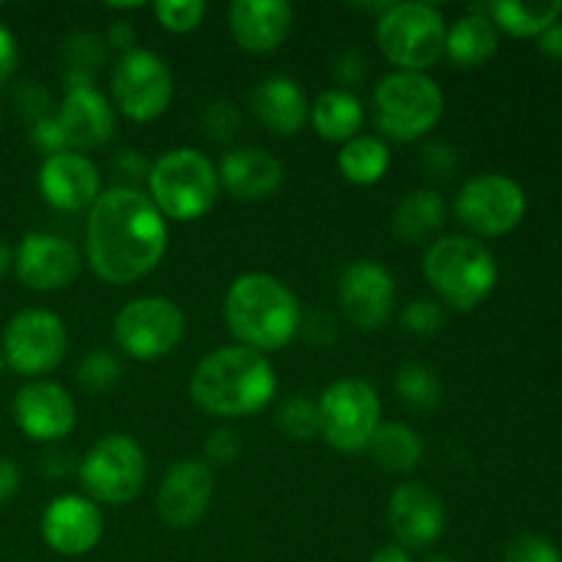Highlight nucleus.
<instances>
[{
  "instance_id": "bb28decb",
  "label": "nucleus",
  "mask_w": 562,
  "mask_h": 562,
  "mask_svg": "<svg viewBox=\"0 0 562 562\" xmlns=\"http://www.w3.org/2000/svg\"><path fill=\"white\" fill-rule=\"evenodd\" d=\"M311 124L322 140L329 143H349L351 137L360 135L366 124V110L362 102L346 88H333V91L318 93L311 108Z\"/></svg>"
},
{
  "instance_id": "423d86ee",
  "label": "nucleus",
  "mask_w": 562,
  "mask_h": 562,
  "mask_svg": "<svg viewBox=\"0 0 562 562\" xmlns=\"http://www.w3.org/2000/svg\"><path fill=\"white\" fill-rule=\"evenodd\" d=\"M445 113V93L426 71H393L373 91L376 126L398 143L426 137Z\"/></svg>"
},
{
  "instance_id": "c85d7f7f",
  "label": "nucleus",
  "mask_w": 562,
  "mask_h": 562,
  "mask_svg": "<svg viewBox=\"0 0 562 562\" xmlns=\"http://www.w3.org/2000/svg\"><path fill=\"white\" fill-rule=\"evenodd\" d=\"M488 20L497 31L510 33V36L530 38L541 36L552 25H558L562 14L560 0H538V3H521V0H494L486 5Z\"/></svg>"
},
{
  "instance_id": "1a4fd4ad",
  "label": "nucleus",
  "mask_w": 562,
  "mask_h": 562,
  "mask_svg": "<svg viewBox=\"0 0 562 562\" xmlns=\"http://www.w3.org/2000/svg\"><path fill=\"white\" fill-rule=\"evenodd\" d=\"M316 404L324 439L335 450L344 453L368 450L382 423V401L371 384L362 379H338L324 390Z\"/></svg>"
},
{
  "instance_id": "7ed1b4c3",
  "label": "nucleus",
  "mask_w": 562,
  "mask_h": 562,
  "mask_svg": "<svg viewBox=\"0 0 562 562\" xmlns=\"http://www.w3.org/2000/svg\"><path fill=\"white\" fill-rule=\"evenodd\" d=\"M225 324L236 344L256 351H278L296 338L302 307L294 291L267 272H247L225 294Z\"/></svg>"
},
{
  "instance_id": "f3484780",
  "label": "nucleus",
  "mask_w": 562,
  "mask_h": 562,
  "mask_svg": "<svg viewBox=\"0 0 562 562\" xmlns=\"http://www.w3.org/2000/svg\"><path fill=\"white\" fill-rule=\"evenodd\" d=\"M214 497V475L206 461L181 459L165 472L159 486V519L173 530H190L206 516Z\"/></svg>"
},
{
  "instance_id": "393cba45",
  "label": "nucleus",
  "mask_w": 562,
  "mask_h": 562,
  "mask_svg": "<svg viewBox=\"0 0 562 562\" xmlns=\"http://www.w3.org/2000/svg\"><path fill=\"white\" fill-rule=\"evenodd\" d=\"M499 49V31L488 20L486 5L472 9L461 20L448 27L445 38V55L461 69H475V66L488 64Z\"/></svg>"
},
{
  "instance_id": "20e7f679",
  "label": "nucleus",
  "mask_w": 562,
  "mask_h": 562,
  "mask_svg": "<svg viewBox=\"0 0 562 562\" xmlns=\"http://www.w3.org/2000/svg\"><path fill=\"white\" fill-rule=\"evenodd\" d=\"M423 272L445 305L475 311L499 280L497 258L472 236H442L426 247Z\"/></svg>"
},
{
  "instance_id": "a211bd4d",
  "label": "nucleus",
  "mask_w": 562,
  "mask_h": 562,
  "mask_svg": "<svg viewBox=\"0 0 562 562\" xmlns=\"http://www.w3.org/2000/svg\"><path fill=\"white\" fill-rule=\"evenodd\" d=\"M42 536L53 552L64 558H82L102 541L104 516L93 499L82 494H64L44 510Z\"/></svg>"
},
{
  "instance_id": "f257e3e1",
  "label": "nucleus",
  "mask_w": 562,
  "mask_h": 562,
  "mask_svg": "<svg viewBox=\"0 0 562 562\" xmlns=\"http://www.w3.org/2000/svg\"><path fill=\"white\" fill-rule=\"evenodd\" d=\"M86 252L104 283H135L151 274L168 252V220L146 192L132 187L104 190L88 212Z\"/></svg>"
},
{
  "instance_id": "c9c22d12",
  "label": "nucleus",
  "mask_w": 562,
  "mask_h": 562,
  "mask_svg": "<svg viewBox=\"0 0 562 562\" xmlns=\"http://www.w3.org/2000/svg\"><path fill=\"white\" fill-rule=\"evenodd\" d=\"M401 324L409 335L417 338H434V335L442 333L445 327V311L439 302L434 300H415L404 307L401 313Z\"/></svg>"
},
{
  "instance_id": "a18cd8bd",
  "label": "nucleus",
  "mask_w": 562,
  "mask_h": 562,
  "mask_svg": "<svg viewBox=\"0 0 562 562\" xmlns=\"http://www.w3.org/2000/svg\"><path fill=\"white\" fill-rule=\"evenodd\" d=\"M541 53L549 58H562V25H552L541 33Z\"/></svg>"
},
{
  "instance_id": "4be33fe9",
  "label": "nucleus",
  "mask_w": 562,
  "mask_h": 562,
  "mask_svg": "<svg viewBox=\"0 0 562 562\" xmlns=\"http://www.w3.org/2000/svg\"><path fill=\"white\" fill-rule=\"evenodd\" d=\"M294 9L285 0H234L228 9L231 36L247 53H272L289 38Z\"/></svg>"
},
{
  "instance_id": "0eeeda50",
  "label": "nucleus",
  "mask_w": 562,
  "mask_h": 562,
  "mask_svg": "<svg viewBox=\"0 0 562 562\" xmlns=\"http://www.w3.org/2000/svg\"><path fill=\"white\" fill-rule=\"evenodd\" d=\"M448 25L431 3H390L376 22V44L398 71H426L445 55Z\"/></svg>"
},
{
  "instance_id": "a878e982",
  "label": "nucleus",
  "mask_w": 562,
  "mask_h": 562,
  "mask_svg": "<svg viewBox=\"0 0 562 562\" xmlns=\"http://www.w3.org/2000/svg\"><path fill=\"white\" fill-rule=\"evenodd\" d=\"M445 228V201L437 190L404 195L393 214V234L404 245H434Z\"/></svg>"
},
{
  "instance_id": "ea45409f",
  "label": "nucleus",
  "mask_w": 562,
  "mask_h": 562,
  "mask_svg": "<svg viewBox=\"0 0 562 562\" xmlns=\"http://www.w3.org/2000/svg\"><path fill=\"white\" fill-rule=\"evenodd\" d=\"M33 146L42 148L44 154H60V151H69V146H66V137L64 132H60V124L58 119H53V115H42L38 121H33Z\"/></svg>"
},
{
  "instance_id": "ddd939ff",
  "label": "nucleus",
  "mask_w": 562,
  "mask_h": 562,
  "mask_svg": "<svg viewBox=\"0 0 562 562\" xmlns=\"http://www.w3.org/2000/svg\"><path fill=\"white\" fill-rule=\"evenodd\" d=\"M527 214V195L519 181L505 173H483L467 181L456 198V217L477 236H505L519 228Z\"/></svg>"
},
{
  "instance_id": "dca6fc26",
  "label": "nucleus",
  "mask_w": 562,
  "mask_h": 562,
  "mask_svg": "<svg viewBox=\"0 0 562 562\" xmlns=\"http://www.w3.org/2000/svg\"><path fill=\"white\" fill-rule=\"evenodd\" d=\"M14 269L20 283L31 291H58L75 283L82 258L80 250L64 236L33 231L22 236L16 247Z\"/></svg>"
},
{
  "instance_id": "412c9836",
  "label": "nucleus",
  "mask_w": 562,
  "mask_h": 562,
  "mask_svg": "<svg viewBox=\"0 0 562 562\" xmlns=\"http://www.w3.org/2000/svg\"><path fill=\"white\" fill-rule=\"evenodd\" d=\"M55 119H58L69 151L82 154L104 146L115 132L113 108L93 88V82H69V91Z\"/></svg>"
},
{
  "instance_id": "4468645a",
  "label": "nucleus",
  "mask_w": 562,
  "mask_h": 562,
  "mask_svg": "<svg viewBox=\"0 0 562 562\" xmlns=\"http://www.w3.org/2000/svg\"><path fill=\"white\" fill-rule=\"evenodd\" d=\"M338 305L357 329L376 333L393 316L395 278L379 261H355L340 278Z\"/></svg>"
},
{
  "instance_id": "58836bf2",
  "label": "nucleus",
  "mask_w": 562,
  "mask_h": 562,
  "mask_svg": "<svg viewBox=\"0 0 562 562\" xmlns=\"http://www.w3.org/2000/svg\"><path fill=\"white\" fill-rule=\"evenodd\" d=\"M239 450V434L231 431V428H214L206 437V445H203V461H206L209 467H228L231 461H236Z\"/></svg>"
},
{
  "instance_id": "37998d69",
  "label": "nucleus",
  "mask_w": 562,
  "mask_h": 562,
  "mask_svg": "<svg viewBox=\"0 0 562 562\" xmlns=\"http://www.w3.org/2000/svg\"><path fill=\"white\" fill-rule=\"evenodd\" d=\"M366 71H368L366 58H362L360 53H346L344 58L338 60V66H335V75H338L346 86H351V82H360L362 77H366Z\"/></svg>"
},
{
  "instance_id": "09e8293b",
  "label": "nucleus",
  "mask_w": 562,
  "mask_h": 562,
  "mask_svg": "<svg viewBox=\"0 0 562 562\" xmlns=\"http://www.w3.org/2000/svg\"><path fill=\"white\" fill-rule=\"evenodd\" d=\"M5 368H9V366H5V357H3V351H0V376H3Z\"/></svg>"
},
{
  "instance_id": "6ab92c4d",
  "label": "nucleus",
  "mask_w": 562,
  "mask_h": 562,
  "mask_svg": "<svg viewBox=\"0 0 562 562\" xmlns=\"http://www.w3.org/2000/svg\"><path fill=\"white\" fill-rule=\"evenodd\" d=\"M38 192L60 212H82L102 195L99 168L80 151H60L44 157L38 168Z\"/></svg>"
},
{
  "instance_id": "c03bdc74",
  "label": "nucleus",
  "mask_w": 562,
  "mask_h": 562,
  "mask_svg": "<svg viewBox=\"0 0 562 562\" xmlns=\"http://www.w3.org/2000/svg\"><path fill=\"white\" fill-rule=\"evenodd\" d=\"M135 42H137V33L135 27H132V22H113L108 31V44L113 49H119L121 55H126L130 49H135Z\"/></svg>"
},
{
  "instance_id": "5701e85b",
  "label": "nucleus",
  "mask_w": 562,
  "mask_h": 562,
  "mask_svg": "<svg viewBox=\"0 0 562 562\" xmlns=\"http://www.w3.org/2000/svg\"><path fill=\"white\" fill-rule=\"evenodd\" d=\"M220 184L239 201H263L274 195L285 179V168L272 151L256 146L234 148L220 162Z\"/></svg>"
},
{
  "instance_id": "de8ad7c7",
  "label": "nucleus",
  "mask_w": 562,
  "mask_h": 562,
  "mask_svg": "<svg viewBox=\"0 0 562 562\" xmlns=\"http://www.w3.org/2000/svg\"><path fill=\"white\" fill-rule=\"evenodd\" d=\"M11 267H14V252H11L9 247H5L3 241H0V280L5 278V272H9Z\"/></svg>"
},
{
  "instance_id": "f704fd0d",
  "label": "nucleus",
  "mask_w": 562,
  "mask_h": 562,
  "mask_svg": "<svg viewBox=\"0 0 562 562\" xmlns=\"http://www.w3.org/2000/svg\"><path fill=\"white\" fill-rule=\"evenodd\" d=\"M159 25L170 33H190L206 16V3L203 0H162L154 5Z\"/></svg>"
},
{
  "instance_id": "e433bc0d",
  "label": "nucleus",
  "mask_w": 562,
  "mask_h": 562,
  "mask_svg": "<svg viewBox=\"0 0 562 562\" xmlns=\"http://www.w3.org/2000/svg\"><path fill=\"white\" fill-rule=\"evenodd\" d=\"M239 126H241L239 113H236L234 104L225 102V99L212 102L206 108V113H203V132H206L209 140L214 143H228L231 137L239 132Z\"/></svg>"
},
{
  "instance_id": "39448f33",
  "label": "nucleus",
  "mask_w": 562,
  "mask_h": 562,
  "mask_svg": "<svg viewBox=\"0 0 562 562\" xmlns=\"http://www.w3.org/2000/svg\"><path fill=\"white\" fill-rule=\"evenodd\" d=\"M217 195V168L198 148H170L148 168V198L165 220H201L212 212Z\"/></svg>"
},
{
  "instance_id": "4c0bfd02",
  "label": "nucleus",
  "mask_w": 562,
  "mask_h": 562,
  "mask_svg": "<svg viewBox=\"0 0 562 562\" xmlns=\"http://www.w3.org/2000/svg\"><path fill=\"white\" fill-rule=\"evenodd\" d=\"M505 562H562V554L547 538L519 536L505 547Z\"/></svg>"
},
{
  "instance_id": "6e6552de",
  "label": "nucleus",
  "mask_w": 562,
  "mask_h": 562,
  "mask_svg": "<svg viewBox=\"0 0 562 562\" xmlns=\"http://www.w3.org/2000/svg\"><path fill=\"white\" fill-rule=\"evenodd\" d=\"M148 461L137 439L126 434H108L86 453L80 464V483L88 499L102 505L132 503L143 492Z\"/></svg>"
},
{
  "instance_id": "8fccbe9b",
  "label": "nucleus",
  "mask_w": 562,
  "mask_h": 562,
  "mask_svg": "<svg viewBox=\"0 0 562 562\" xmlns=\"http://www.w3.org/2000/svg\"><path fill=\"white\" fill-rule=\"evenodd\" d=\"M426 562H453V560H448V558H428Z\"/></svg>"
},
{
  "instance_id": "2f4dec72",
  "label": "nucleus",
  "mask_w": 562,
  "mask_h": 562,
  "mask_svg": "<svg viewBox=\"0 0 562 562\" xmlns=\"http://www.w3.org/2000/svg\"><path fill=\"white\" fill-rule=\"evenodd\" d=\"M278 428L294 442H307L316 434H322V417H318V404L307 395H294L283 401L278 412Z\"/></svg>"
},
{
  "instance_id": "f8f14e48",
  "label": "nucleus",
  "mask_w": 562,
  "mask_h": 562,
  "mask_svg": "<svg viewBox=\"0 0 562 562\" xmlns=\"http://www.w3.org/2000/svg\"><path fill=\"white\" fill-rule=\"evenodd\" d=\"M113 97L130 121H157L173 102V71L168 60L151 49H130L113 69Z\"/></svg>"
},
{
  "instance_id": "72a5a7b5",
  "label": "nucleus",
  "mask_w": 562,
  "mask_h": 562,
  "mask_svg": "<svg viewBox=\"0 0 562 562\" xmlns=\"http://www.w3.org/2000/svg\"><path fill=\"white\" fill-rule=\"evenodd\" d=\"M66 60H69V77H82V80H91V71L108 60V47H104V38L97 33H75V36L66 38Z\"/></svg>"
},
{
  "instance_id": "f03ea898",
  "label": "nucleus",
  "mask_w": 562,
  "mask_h": 562,
  "mask_svg": "<svg viewBox=\"0 0 562 562\" xmlns=\"http://www.w3.org/2000/svg\"><path fill=\"white\" fill-rule=\"evenodd\" d=\"M278 393V376L267 355L231 344L203 357L190 379V395L214 417H247L267 409Z\"/></svg>"
},
{
  "instance_id": "2eb2a0df",
  "label": "nucleus",
  "mask_w": 562,
  "mask_h": 562,
  "mask_svg": "<svg viewBox=\"0 0 562 562\" xmlns=\"http://www.w3.org/2000/svg\"><path fill=\"white\" fill-rule=\"evenodd\" d=\"M387 521L393 527V536L398 538V547L406 552L428 549L442 538L448 514L445 503L431 486L420 481L401 483L387 503Z\"/></svg>"
},
{
  "instance_id": "79ce46f5",
  "label": "nucleus",
  "mask_w": 562,
  "mask_h": 562,
  "mask_svg": "<svg viewBox=\"0 0 562 562\" xmlns=\"http://www.w3.org/2000/svg\"><path fill=\"white\" fill-rule=\"evenodd\" d=\"M20 467L11 459H5V456H0V505L9 503V499L20 492Z\"/></svg>"
},
{
  "instance_id": "473e14b6",
  "label": "nucleus",
  "mask_w": 562,
  "mask_h": 562,
  "mask_svg": "<svg viewBox=\"0 0 562 562\" xmlns=\"http://www.w3.org/2000/svg\"><path fill=\"white\" fill-rule=\"evenodd\" d=\"M121 379V362L119 357L110 355L104 349L88 351L86 357L77 366V382L80 387H86L88 393H108L119 384Z\"/></svg>"
},
{
  "instance_id": "a19ab883",
  "label": "nucleus",
  "mask_w": 562,
  "mask_h": 562,
  "mask_svg": "<svg viewBox=\"0 0 562 562\" xmlns=\"http://www.w3.org/2000/svg\"><path fill=\"white\" fill-rule=\"evenodd\" d=\"M16 60H20V47H16L14 33L0 22V86L11 80V75L16 71Z\"/></svg>"
},
{
  "instance_id": "aec40b11",
  "label": "nucleus",
  "mask_w": 562,
  "mask_h": 562,
  "mask_svg": "<svg viewBox=\"0 0 562 562\" xmlns=\"http://www.w3.org/2000/svg\"><path fill=\"white\" fill-rule=\"evenodd\" d=\"M14 420L25 437L36 442H55L75 428V398L58 382H31L16 393Z\"/></svg>"
},
{
  "instance_id": "7c9ffc66",
  "label": "nucleus",
  "mask_w": 562,
  "mask_h": 562,
  "mask_svg": "<svg viewBox=\"0 0 562 562\" xmlns=\"http://www.w3.org/2000/svg\"><path fill=\"white\" fill-rule=\"evenodd\" d=\"M395 393L406 406L415 409H437L442 404V379L437 368L426 362H404L395 373Z\"/></svg>"
},
{
  "instance_id": "9b49d317",
  "label": "nucleus",
  "mask_w": 562,
  "mask_h": 562,
  "mask_svg": "<svg viewBox=\"0 0 562 562\" xmlns=\"http://www.w3.org/2000/svg\"><path fill=\"white\" fill-rule=\"evenodd\" d=\"M69 349L66 324L58 313L44 307H25L3 329L5 366L20 376H42L64 362Z\"/></svg>"
},
{
  "instance_id": "c756f323",
  "label": "nucleus",
  "mask_w": 562,
  "mask_h": 562,
  "mask_svg": "<svg viewBox=\"0 0 562 562\" xmlns=\"http://www.w3.org/2000/svg\"><path fill=\"white\" fill-rule=\"evenodd\" d=\"M338 170L349 184L371 187L390 170V148L376 135H357L338 151Z\"/></svg>"
},
{
  "instance_id": "b1692460",
  "label": "nucleus",
  "mask_w": 562,
  "mask_h": 562,
  "mask_svg": "<svg viewBox=\"0 0 562 562\" xmlns=\"http://www.w3.org/2000/svg\"><path fill=\"white\" fill-rule=\"evenodd\" d=\"M252 110L258 121L280 137H294L311 119V104L302 86L283 75L258 82L252 91Z\"/></svg>"
},
{
  "instance_id": "9d476101",
  "label": "nucleus",
  "mask_w": 562,
  "mask_h": 562,
  "mask_svg": "<svg viewBox=\"0 0 562 562\" xmlns=\"http://www.w3.org/2000/svg\"><path fill=\"white\" fill-rule=\"evenodd\" d=\"M113 335L119 349L132 360H162L184 338V313L165 296H137L119 311Z\"/></svg>"
},
{
  "instance_id": "49530a36",
  "label": "nucleus",
  "mask_w": 562,
  "mask_h": 562,
  "mask_svg": "<svg viewBox=\"0 0 562 562\" xmlns=\"http://www.w3.org/2000/svg\"><path fill=\"white\" fill-rule=\"evenodd\" d=\"M368 562H412V554L398 543H387V547H379Z\"/></svg>"
},
{
  "instance_id": "cd10ccee",
  "label": "nucleus",
  "mask_w": 562,
  "mask_h": 562,
  "mask_svg": "<svg viewBox=\"0 0 562 562\" xmlns=\"http://www.w3.org/2000/svg\"><path fill=\"white\" fill-rule=\"evenodd\" d=\"M371 459L379 470L393 472V475H406L423 461V437L406 423H379L373 434Z\"/></svg>"
}]
</instances>
